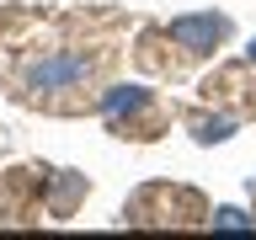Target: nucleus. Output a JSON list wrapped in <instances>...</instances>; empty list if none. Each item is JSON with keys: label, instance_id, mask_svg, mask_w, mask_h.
Masks as SVG:
<instances>
[{"label": "nucleus", "instance_id": "1", "mask_svg": "<svg viewBox=\"0 0 256 240\" xmlns=\"http://www.w3.org/2000/svg\"><path fill=\"white\" fill-rule=\"evenodd\" d=\"M80 80H86V64H75V59H43V64H32V86H43V91L80 86Z\"/></svg>", "mask_w": 256, "mask_h": 240}]
</instances>
